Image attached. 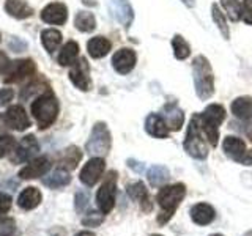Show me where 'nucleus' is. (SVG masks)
Masks as SVG:
<instances>
[{"mask_svg":"<svg viewBox=\"0 0 252 236\" xmlns=\"http://www.w3.org/2000/svg\"><path fill=\"white\" fill-rule=\"evenodd\" d=\"M192 79L195 93L200 99H210L215 93V76L208 59L203 55H197L192 60Z\"/></svg>","mask_w":252,"mask_h":236,"instance_id":"nucleus-1","label":"nucleus"},{"mask_svg":"<svg viewBox=\"0 0 252 236\" xmlns=\"http://www.w3.org/2000/svg\"><path fill=\"white\" fill-rule=\"evenodd\" d=\"M185 195H186V186L183 183H177V184L162 187L156 197V200L161 206V214L158 216V222L161 225L169 222L172 216L175 214L180 203L183 202Z\"/></svg>","mask_w":252,"mask_h":236,"instance_id":"nucleus-2","label":"nucleus"},{"mask_svg":"<svg viewBox=\"0 0 252 236\" xmlns=\"http://www.w3.org/2000/svg\"><path fill=\"white\" fill-rule=\"evenodd\" d=\"M32 114L39 126V129H46L57 120L59 115V101L47 90L41 96H38L32 104Z\"/></svg>","mask_w":252,"mask_h":236,"instance_id":"nucleus-3","label":"nucleus"},{"mask_svg":"<svg viewBox=\"0 0 252 236\" xmlns=\"http://www.w3.org/2000/svg\"><path fill=\"white\" fill-rule=\"evenodd\" d=\"M185 151L191 157H194V159H205L208 156V147L202 134L199 115H194L191 118V123H189L185 139Z\"/></svg>","mask_w":252,"mask_h":236,"instance_id":"nucleus-4","label":"nucleus"},{"mask_svg":"<svg viewBox=\"0 0 252 236\" xmlns=\"http://www.w3.org/2000/svg\"><path fill=\"white\" fill-rule=\"evenodd\" d=\"M199 118L205 136L213 147H216L219 139V126L225 118V109L220 104H210L203 110V114L199 115Z\"/></svg>","mask_w":252,"mask_h":236,"instance_id":"nucleus-5","label":"nucleus"},{"mask_svg":"<svg viewBox=\"0 0 252 236\" xmlns=\"http://www.w3.org/2000/svg\"><path fill=\"white\" fill-rule=\"evenodd\" d=\"M110 145H112V137H110L107 124L96 123L93 126L89 140H87V153L93 157H102L109 153Z\"/></svg>","mask_w":252,"mask_h":236,"instance_id":"nucleus-6","label":"nucleus"},{"mask_svg":"<svg viewBox=\"0 0 252 236\" xmlns=\"http://www.w3.org/2000/svg\"><path fill=\"white\" fill-rule=\"evenodd\" d=\"M115 194H117V172L110 170L104 177V181H102V184L96 194L98 208L101 209L102 214H109L114 209Z\"/></svg>","mask_w":252,"mask_h":236,"instance_id":"nucleus-7","label":"nucleus"},{"mask_svg":"<svg viewBox=\"0 0 252 236\" xmlns=\"http://www.w3.org/2000/svg\"><path fill=\"white\" fill-rule=\"evenodd\" d=\"M104 167H106V162L102 157H92V159L84 165V169L81 170V181L85 186H94L99 181V178L102 177L104 173Z\"/></svg>","mask_w":252,"mask_h":236,"instance_id":"nucleus-8","label":"nucleus"},{"mask_svg":"<svg viewBox=\"0 0 252 236\" xmlns=\"http://www.w3.org/2000/svg\"><path fill=\"white\" fill-rule=\"evenodd\" d=\"M107 5L112 18L117 22H120L123 27L128 29L134 21V11L129 0H109Z\"/></svg>","mask_w":252,"mask_h":236,"instance_id":"nucleus-9","label":"nucleus"},{"mask_svg":"<svg viewBox=\"0 0 252 236\" xmlns=\"http://www.w3.org/2000/svg\"><path fill=\"white\" fill-rule=\"evenodd\" d=\"M39 151V144L38 140L35 139V136H26L21 144L16 148V151L13 154V162L14 164H22V162H29L38 154Z\"/></svg>","mask_w":252,"mask_h":236,"instance_id":"nucleus-10","label":"nucleus"},{"mask_svg":"<svg viewBox=\"0 0 252 236\" xmlns=\"http://www.w3.org/2000/svg\"><path fill=\"white\" fill-rule=\"evenodd\" d=\"M69 79L79 90L82 91H89L92 87V81H90V68L89 63H87L85 59H79L73 68L69 71Z\"/></svg>","mask_w":252,"mask_h":236,"instance_id":"nucleus-11","label":"nucleus"},{"mask_svg":"<svg viewBox=\"0 0 252 236\" xmlns=\"http://www.w3.org/2000/svg\"><path fill=\"white\" fill-rule=\"evenodd\" d=\"M137 63V55L129 47H123V49L117 51L112 57V66L118 74H128L134 69Z\"/></svg>","mask_w":252,"mask_h":236,"instance_id":"nucleus-12","label":"nucleus"},{"mask_svg":"<svg viewBox=\"0 0 252 236\" xmlns=\"http://www.w3.org/2000/svg\"><path fill=\"white\" fill-rule=\"evenodd\" d=\"M35 73V63L32 60H18L13 61L10 69L6 71V77L5 82L11 84V82H19L22 79H26Z\"/></svg>","mask_w":252,"mask_h":236,"instance_id":"nucleus-13","label":"nucleus"},{"mask_svg":"<svg viewBox=\"0 0 252 236\" xmlns=\"http://www.w3.org/2000/svg\"><path fill=\"white\" fill-rule=\"evenodd\" d=\"M49 169H51L49 157H46V156L36 157V159H32L24 169H21L19 178L21 179H33V178L46 175V173L49 172Z\"/></svg>","mask_w":252,"mask_h":236,"instance_id":"nucleus-14","label":"nucleus"},{"mask_svg":"<svg viewBox=\"0 0 252 236\" xmlns=\"http://www.w3.org/2000/svg\"><path fill=\"white\" fill-rule=\"evenodd\" d=\"M161 117L164 118V121L169 126L170 131H180L185 123V114L177 106V102H167V104H164L161 110Z\"/></svg>","mask_w":252,"mask_h":236,"instance_id":"nucleus-15","label":"nucleus"},{"mask_svg":"<svg viewBox=\"0 0 252 236\" xmlns=\"http://www.w3.org/2000/svg\"><path fill=\"white\" fill-rule=\"evenodd\" d=\"M41 19L52 26H63L68 19V8L63 3H49L41 11Z\"/></svg>","mask_w":252,"mask_h":236,"instance_id":"nucleus-16","label":"nucleus"},{"mask_svg":"<svg viewBox=\"0 0 252 236\" xmlns=\"http://www.w3.org/2000/svg\"><path fill=\"white\" fill-rule=\"evenodd\" d=\"M126 192H128V195L134 202H137L140 205L142 211H145V212L152 211L153 203H152V200H150L148 191H147V187L144 186L142 181H136V183L128 184V187H126Z\"/></svg>","mask_w":252,"mask_h":236,"instance_id":"nucleus-17","label":"nucleus"},{"mask_svg":"<svg viewBox=\"0 0 252 236\" xmlns=\"http://www.w3.org/2000/svg\"><path fill=\"white\" fill-rule=\"evenodd\" d=\"M6 121L11 126V129L16 131H26L30 128V118L26 114V109L22 106H11L10 109L5 112Z\"/></svg>","mask_w":252,"mask_h":236,"instance_id":"nucleus-18","label":"nucleus"},{"mask_svg":"<svg viewBox=\"0 0 252 236\" xmlns=\"http://www.w3.org/2000/svg\"><path fill=\"white\" fill-rule=\"evenodd\" d=\"M145 131L150 134L152 137H156V139H165L169 137V126L165 124L164 118L158 114H150L145 120Z\"/></svg>","mask_w":252,"mask_h":236,"instance_id":"nucleus-19","label":"nucleus"},{"mask_svg":"<svg viewBox=\"0 0 252 236\" xmlns=\"http://www.w3.org/2000/svg\"><path fill=\"white\" fill-rule=\"evenodd\" d=\"M215 208L208 203H197L191 208V219L197 225H208L215 220Z\"/></svg>","mask_w":252,"mask_h":236,"instance_id":"nucleus-20","label":"nucleus"},{"mask_svg":"<svg viewBox=\"0 0 252 236\" xmlns=\"http://www.w3.org/2000/svg\"><path fill=\"white\" fill-rule=\"evenodd\" d=\"M222 148L228 157H232L233 161L240 162L243 159V156L246 154V144L238 139V137H233V136H228L224 139L222 142Z\"/></svg>","mask_w":252,"mask_h":236,"instance_id":"nucleus-21","label":"nucleus"},{"mask_svg":"<svg viewBox=\"0 0 252 236\" xmlns=\"http://www.w3.org/2000/svg\"><path fill=\"white\" fill-rule=\"evenodd\" d=\"M43 200V195L41 192L38 191L36 187H26L24 191L19 194L18 197V205L21 209H26V211H30V209H35L39 203Z\"/></svg>","mask_w":252,"mask_h":236,"instance_id":"nucleus-22","label":"nucleus"},{"mask_svg":"<svg viewBox=\"0 0 252 236\" xmlns=\"http://www.w3.org/2000/svg\"><path fill=\"white\" fill-rule=\"evenodd\" d=\"M5 11L16 19H26L33 14V10L26 0H6Z\"/></svg>","mask_w":252,"mask_h":236,"instance_id":"nucleus-23","label":"nucleus"},{"mask_svg":"<svg viewBox=\"0 0 252 236\" xmlns=\"http://www.w3.org/2000/svg\"><path fill=\"white\" fill-rule=\"evenodd\" d=\"M110 47H112V44H110V41L104 36H94L87 43V51H89V55L93 59L106 57L110 51Z\"/></svg>","mask_w":252,"mask_h":236,"instance_id":"nucleus-24","label":"nucleus"},{"mask_svg":"<svg viewBox=\"0 0 252 236\" xmlns=\"http://www.w3.org/2000/svg\"><path fill=\"white\" fill-rule=\"evenodd\" d=\"M232 114L240 120H252V96L236 98L230 106Z\"/></svg>","mask_w":252,"mask_h":236,"instance_id":"nucleus-25","label":"nucleus"},{"mask_svg":"<svg viewBox=\"0 0 252 236\" xmlns=\"http://www.w3.org/2000/svg\"><path fill=\"white\" fill-rule=\"evenodd\" d=\"M41 181H43L44 186L51 187V189H60V187H65L71 183V177H69L68 170L57 169V170L51 172L49 175L43 177Z\"/></svg>","mask_w":252,"mask_h":236,"instance_id":"nucleus-26","label":"nucleus"},{"mask_svg":"<svg viewBox=\"0 0 252 236\" xmlns=\"http://www.w3.org/2000/svg\"><path fill=\"white\" fill-rule=\"evenodd\" d=\"M82 159V151L79 149L77 147H68L65 151L62 153L59 164H60V169H65V170H73L77 167L79 161Z\"/></svg>","mask_w":252,"mask_h":236,"instance_id":"nucleus-27","label":"nucleus"},{"mask_svg":"<svg viewBox=\"0 0 252 236\" xmlns=\"http://www.w3.org/2000/svg\"><path fill=\"white\" fill-rule=\"evenodd\" d=\"M79 55V44L76 41H68L65 46L62 47L59 54V65L60 66H71L77 61Z\"/></svg>","mask_w":252,"mask_h":236,"instance_id":"nucleus-28","label":"nucleus"},{"mask_svg":"<svg viewBox=\"0 0 252 236\" xmlns=\"http://www.w3.org/2000/svg\"><path fill=\"white\" fill-rule=\"evenodd\" d=\"M147 178H148V183L153 187H161L169 181L170 173L167 167H164V165H153V167L148 169Z\"/></svg>","mask_w":252,"mask_h":236,"instance_id":"nucleus-29","label":"nucleus"},{"mask_svg":"<svg viewBox=\"0 0 252 236\" xmlns=\"http://www.w3.org/2000/svg\"><path fill=\"white\" fill-rule=\"evenodd\" d=\"M74 26L77 30L89 33V31H93L96 29V19H94L93 13L90 11H79L74 18Z\"/></svg>","mask_w":252,"mask_h":236,"instance_id":"nucleus-30","label":"nucleus"},{"mask_svg":"<svg viewBox=\"0 0 252 236\" xmlns=\"http://www.w3.org/2000/svg\"><path fill=\"white\" fill-rule=\"evenodd\" d=\"M41 41H43L44 49L49 54H52L54 51H57V47L62 43V33L59 30L46 29V30H43V33H41Z\"/></svg>","mask_w":252,"mask_h":236,"instance_id":"nucleus-31","label":"nucleus"},{"mask_svg":"<svg viewBox=\"0 0 252 236\" xmlns=\"http://www.w3.org/2000/svg\"><path fill=\"white\" fill-rule=\"evenodd\" d=\"M172 47H173V55H175L177 60H186L191 55V47H189L188 41L181 35L173 36Z\"/></svg>","mask_w":252,"mask_h":236,"instance_id":"nucleus-32","label":"nucleus"},{"mask_svg":"<svg viewBox=\"0 0 252 236\" xmlns=\"http://www.w3.org/2000/svg\"><path fill=\"white\" fill-rule=\"evenodd\" d=\"M211 16H213V21L218 26L219 31L222 33L224 39H230V31H228V26H227V21H225V16L224 13L219 10L218 3H213L211 5Z\"/></svg>","mask_w":252,"mask_h":236,"instance_id":"nucleus-33","label":"nucleus"},{"mask_svg":"<svg viewBox=\"0 0 252 236\" xmlns=\"http://www.w3.org/2000/svg\"><path fill=\"white\" fill-rule=\"evenodd\" d=\"M220 5L233 22L241 19V3L238 0H220Z\"/></svg>","mask_w":252,"mask_h":236,"instance_id":"nucleus-34","label":"nucleus"},{"mask_svg":"<svg viewBox=\"0 0 252 236\" xmlns=\"http://www.w3.org/2000/svg\"><path fill=\"white\" fill-rule=\"evenodd\" d=\"M16 147V140L11 136H0V157L8 156L11 151H14Z\"/></svg>","mask_w":252,"mask_h":236,"instance_id":"nucleus-35","label":"nucleus"},{"mask_svg":"<svg viewBox=\"0 0 252 236\" xmlns=\"http://www.w3.org/2000/svg\"><path fill=\"white\" fill-rule=\"evenodd\" d=\"M16 232V220L13 217H0V236H13Z\"/></svg>","mask_w":252,"mask_h":236,"instance_id":"nucleus-36","label":"nucleus"},{"mask_svg":"<svg viewBox=\"0 0 252 236\" xmlns=\"http://www.w3.org/2000/svg\"><path fill=\"white\" fill-rule=\"evenodd\" d=\"M89 200H90V195L89 192L85 191H79L74 197V206L77 212H82L87 206H89Z\"/></svg>","mask_w":252,"mask_h":236,"instance_id":"nucleus-37","label":"nucleus"},{"mask_svg":"<svg viewBox=\"0 0 252 236\" xmlns=\"http://www.w3.org/2000/svg\"><path fill=\"white\" fill-rule=\"evenodd\" d=\"M241 19L252 26V0H243L241 3Z\"/></svg>","mask_w":252,"mask_h":236,"instance_id":"nucleus-38","label":"nucleus"},{"mask_svg":"<svg viewBox=\"0 0 252 236\" xmlns=\"http://www.w3.org/2000/svg\"><path fill=\"white\" fill-rule=\"evenodd\" d=\"M102 222V216L98 214V212H90L89 216L82 219V224L85 227H98Z\"/></svg>","mask_w":252,"mask_h":236,"instance_id":"nucleus-39","label":"nucleus"},{"mask_svg":"<svg viewBox=\"0 0 252 236\" xmlns=\"http://www.w3.org/2000/svg\"><path fill=\"white\" fill-rule=\"evenodd\" d=\"M13 199L5 192H0V214H5V212L10 211L11 208Z\"/></svg>","mask_w":252,"mask_h":236,"instance_id":"nucleus-40","label":"nucleus"},{"mask_svg":"<svg viewBox=\"0 0 252 236\" xmlns=\"http://www.w3.org/2000/svg\"><path fill=\"white\" fill-rule=\"evenodd\" d=\"M14 98L11 88H0V106H6Z\"/></svg>","mask_w":252,"mask_h":236,"instance_id":"nucleus-41","label":"nucleus"},{"mask_svg":"<svg viewBox=\"0 0 252 236\" xmlns=\"http://www.w3.org/2000/svg\"><path fill=\"white\" fill-rule=\"evenodd\" d=\"M10 66H11V61L8 60V57L3 52H0V73L6 74V71L10 69Z\"/></svg>","mask_w":252,"mask_h":236,"instance_id":"nucleus-42","label":"nucleus"},{"mask_svg":"<svg viewBox=\"0 0 252 236\" xmlns=\"http://www.w3.org/2000/svg\"><path fill=\"white\" fill-rule=\"evenodd\" d=\"M128 165H129V167H131L134 172H137V173H142V172L145 170L144 162H137V161H134V159H129V161H128Z\"/></svg>","mask_w":252,"mask_h":236,"instance_id":"nucleus-43","label":"nucleus"},{"mask_svg":"<svg viewBox=\"0 0 252 236\" xmlns=\"http://www.w3.org/2000/svg\"><path fill=\"white\" fill-rule=\"evenodd\" d=\"M10 129H11V126L8 124L5 114H2V115H0V134H5V132H8Z\"/></svg>","mask_w":252,"mask_h":236,"instance_id":"nucleus-44","label":"nucleus"},{"mask_svg":"<svg viewBox=\"0 0 252 236\" xmlns=\"http://www.w3.org/2000/svg\"><path fill=\"white\" fill-rule=\"evenodd\" d=\"M240 164H243V165H252V149L246 151V154L243 156V159L240 161Z\"/></svg>","mask_w":252,"mask_h":236,"instance_id":"nucleus-45","label":"nucleus"},{"mask_svg":"<svg viewBox=\"0 0 252 236\" xmlns=\"http://www.w3.org/2000/svg\"><path fill=\"white\" fill-rule=\"evenodd\" d=\"M76 236H96L93 232H79Z\"/></svg>","mask_w":252,"mask_h":236,"instance_id":"nucleus-46","label":"nucleus"},{"mask_svg":"<svg viewBox=\"0 0 252 236\" xmlns=\"http://www.w3.org/2000/svg\"><path fill=\"white\" fill-rule=\"evenodd\" d=\"M181 2H183L188 8H192L194 6V0H181Z\"/></svg>","mask_w":252,"mask_h":236,"instance_id":"nucleus-47","label":"nucleus"},{"mask_svg":"<svg viewBox=\"0 0 252 236\" xmlns=\"http://www.w3.org/2000/svg\"><path fill=\"white\" fill-rule=\"evenodd\" d=\"M244 236H252V230H249V232H248L246 235H244Z\"/></svg>","mask_w":252,"mask_h":236,"instance_id":"nucleus-48","label":"nucleus"},{"mask_svg":"<svg viewBox=\"0 0 252 236\" xmlns=\"http://www.w3.org/2000/svg\"><path fill=\"white\" fill-rule=\"evenodd\" d=\"M211 236H222V235H211Z\"/></svg>","mask_w":252,"mask_h":236,"instance_id":"nucleus-49","label":"nucleus"},{"mask_svg":"<svg viewBox=\"0 0 252 236\" xmlns=\"http://www.w3.org/2000/svg\"><path fill=\"white\" fill-rule=\"evenodd\" d=\"M153 236H159V235H153Z\"/></svg>","mask_w":252,"mask_h":236,"instance_id":"nucleus-50","label":"nucleus"},{"mask_svg":"<svg viewBox=\"0 0 252 236\" xmlns=\"http://www.w3.org/2000/svg\"><path fill=\"white\" fill-rule=\"evenodd\" d=\"M0 39H2V35H0Z\"/></svg>","mask_w":252,"mask_h":236,"instance_id":"nucleus-51","label":"nucleus"}]
</instances>
